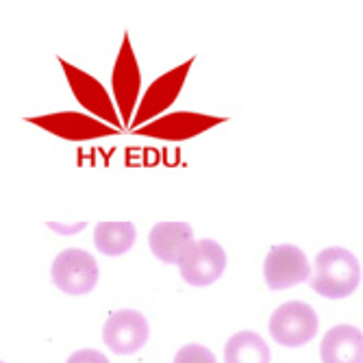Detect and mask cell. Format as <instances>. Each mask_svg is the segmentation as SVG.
Returning <instances> with one entry per match:
<instances>
[{"label":"cell","instance_id":"6","mask_svg":"<svg viewBox=\"0 0 363 363\" xmlns=\"http://www.w3.org/2000/svg\"><path fill=\"white\" fill-rule=\"evenodd\" d=\"M179 268L185 283L194 287H207L224 274L226 252L213 240H198Z\"/></svg>","mask_w":363,"mask_h":363},{"label":"cell","instance_id":"3","mask_svg":"<svg viewBox=\"0 0 363 363\" xmlns=\"http://www.w3.org/2000/svg\"><path fill=\"white\" fill-rule=\"evenodd\" d=\"M50 277L57 289H61L63 294L83 296L89 294L98 283V263L85 250L65 248L52 261Z\"/></svg>","mask_w":363,"mask_h":363},{"label":"cell","instance_id":"5","mask_svg":"<svg viewBox=\"0 0 363 363\" xmlns=\"http://www.w3.org/2000/svg\"><path fill=\"white\" fill-rule=\"evenodd\" d=\"M150 326L144 313L135 309H120L111 313L103 326V340L116 354H133L148 342Z\"/></svg>","mask_w":363,"mask_h":363},{"label":"cell","instance_id":"7","mask_svg":"<svg viewBox=\"0 0 363 363\" xmlns=\"http://www.w3.org/2000/svg\"><path fill=\"white\" fill-rule=\"evenodd\" d=\"M152 255L163 261L172 263V266H181L183 259L194 248V230L185 222H159L152 226L150 238H148Z\"/></svg>","mask_w":363,"mask_h":363},{"label":"cell","instance_id":"10","mask_svg":"<svg viewBox=\"0 0 363 363\" xmlns=\"http://www.w3.org/2000/svg\"><path fill=\"white\" fill-rule=\"evenodd\" d=\"M270 348L252 331L235 333L224 346V363H270Z\"/></svg>","mask_w":363,"mask_h":363},{"label":"cell","instance_id":"2","mask_svg":"<svg viewBox=\"0 0 363 363\" xmlns=\"http://www.w3.org/2000/svg\"><path fill=\"white\" fill-rule=\"evenodd\" d=\"M320 328L318 313L298 301L283 303L270 318V335L277 344L287 348H298L309 344Z\"/></svg>","mask_w":363,"mask_h":363},{"label":"cell","instance_id":"9","mask_svg":"<svg viewBox=\"0 0 363 363\" xmlns=\"http://www.w3.org/2000/svg\"><path fill=\"white\" fill-rule=\"evenodd\" d=\"M138 230L130 222H98L94 228V246L107 257H120L133 248Z\"/></svg>","mask_w":363,"mask_h":363},{"label":"cell","instance_id":"4","mask_svg":"<svg viewBox=\"0 0 363 363\" xmlns=\"http://www.w3.org/2000/svg\"><path fill=\"white\" fill-rule=\"evenodd\" d=\"M263 277H266V285L274 291L289 289L311 279V266L301 248L281 244L266 255Z\"/></svg>","mask_w":363,"mask_h":363},{"label":"cell","instance_id":"8","mask_svg":"<svg viewBox=\"0 0 363 363\" xmlns=\"http://www.w3.org/2000/svg\"><path fill=\"white\" fill-rule=\"evenodd\" d=\"M322 363H363V333L352 324L328 328L320 344Z\"/></svg>","mask_w":363,"mask_h":363},{"label":"cell","instance_id":"12","mask_svg":"<svg viewBox=\"0 0 363 363\" xmlns=\"http://www.w3.org/2000/svg\"><path fill=\"white\" fill-rule=\"evenodd\" d=\"M65 363H109V359L103 352L85 348V350H79V352L70 354Z\"/></svg>","mask_w":363,"mask_h":363},{"label":"cell","instance_id":"11","mask_svg":"<svg viewBox=\"0 0 363 363\" xmlns=\"http://www.w3.org/2000/svg\"><path fill=\"white\" fill-rule=\"evenodd\" d=\"M174 363H218V361L209 348L201 344H187L177 352Z\"/></svg>","mask_w":363,"mask_h":363},{"label":"cell","instance_id":"1","mask_svg":"<svg viewBox=\"0 0 363 363\" xmlns=\"http://www.w3.org/2000/svg\"><path fill=\"white\" fill-rule=\"evenodd\" d=\"M361 283V266L359 259L340 246L324 248L315 257L313 277L309 279V285L313 291H318L324 298L340 301L350 296Z\"/></svg>","mask_w":363,"mask_h":363}]
</instances>
